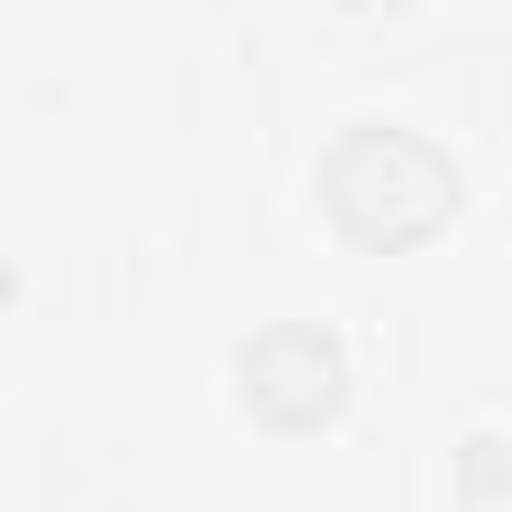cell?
Returning <instances> with one entry per match:
<instances>
[{
  "mask_svg": "<svg viewBox=\"0 0 512 512\" xmlns=\"http://www.w3.org/2000/svg\"><path fill=\"white\" fill-rule=\"evenodd\" d=\"M320 200H328V216L360 240V248H376V256H392V248H424L432 232H448V216H456V200H464V176H456V160L440 152V144H424L416 128H344L336 144H328V160H320Z\"/></svg>",
  "mask_w": 512,
  "mask_h": 512,
  "instance_id": "cell-1",
  "label": "cell"
},
{
  "mask_svg": "<svg viewBox=\"0 0 512 512\" xmlns=\"http://www.w3.org/2000/svg\"><path fill=\"white\" fill-rule=\"evenodd\" d=\"M344 384H352L344 376V344L328 328L280 320V328L240 344V400L272 432H320L344 408Z\"/></svg>",
  "mask_w": 512,
  "mask_h": 512,
  "instance_id": "cell-2",
  "label": "cell"
}]
</instances>
